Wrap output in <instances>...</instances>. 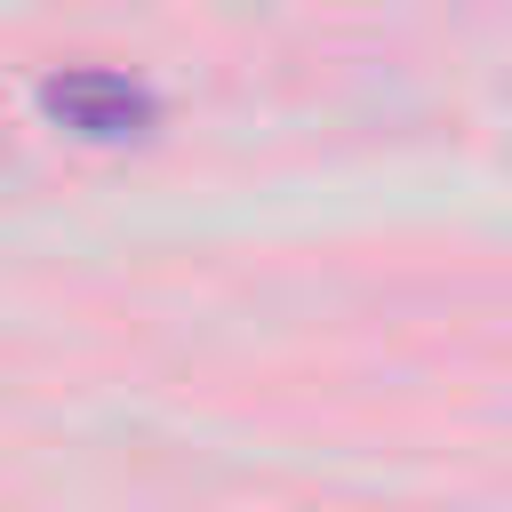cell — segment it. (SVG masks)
<instances>
[{
    "mask_svg": "<svg viewBox=\"0 0 512 512\" xmlns=\"http://www.w3.org/2000/svg\"><path fill=\"white\" fill-rule=\"evenodd\" d=\"M40 112L88 144H128L160 120V96L136 80V72H112V64H64L40 80Z\"/></svg>",
    "mask_w": 512,
    "mask_h": 512,
    "instance_id": "6da1fadb",
    "label": "cell"
}]
</instances>
